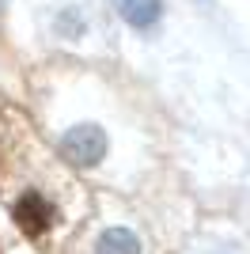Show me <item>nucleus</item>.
I'll return each instance as SVG.
<instances>
[{
  "label": "nucleus",
  "instance_id": "obj_1",
  "mask_svg": "<svg viewBox=\"0 0 250 254\" xmlns=\"http://www.w3.org/2000/svg\"><path fill=\"white\" fill-rule=\"evenodd\" d=\"M57 152H61L72 167L91 171V167H99V163L106 159V152H110V137H106V129L99 126V122H76V126H68L61 133Z\"/></svg>",
  "mask_w": 250,
  "mask_h": 254
},
{
  "label": "nucleus",
  "instance_id": "obj_2",
  "mask_svg": "<svg viewBox=\"0 0 250 254\" xmlns=\"http://www.w3.org/2000/svg\"><path fill=\"white\" fill-rule=\"evenodd\" d=\"M118 15L133 31H156L163 23V0H114Z\"/></svg>",
  "mask_w": 250,
  "mask_h": 254
},
{
  "label": "nucleus",
  "instance_id": "obj_3",
  "mask_svg": "<svg viewBox=\"0 0 250 254\" xmlns=\"http://www.w3.org/2000/svg\"><path fill=\"white\" fill-rule=\"evenodd\" d=\"M91 31V15L83 4H61L53 11V34L64 38V42H83Z\"/></svg>",
  "mask_w": 250,
  "mask_h": 254
},
{
  "label": "nucleus",
  "instance_id": "obj_4",
  "mask_svg": "<svg viewBox=\"0 0 250 254\" xmlns=\"http://www.w3.org/2000/svg\"><path fill=\"white\" fill-rule=\"evenodd\" d=\"M95 254H144V243L133 228L125 224H110L95 235Z\"/></svg>",
  "mask_w": 250,
  "mask_h": 254
}]
</instances>
